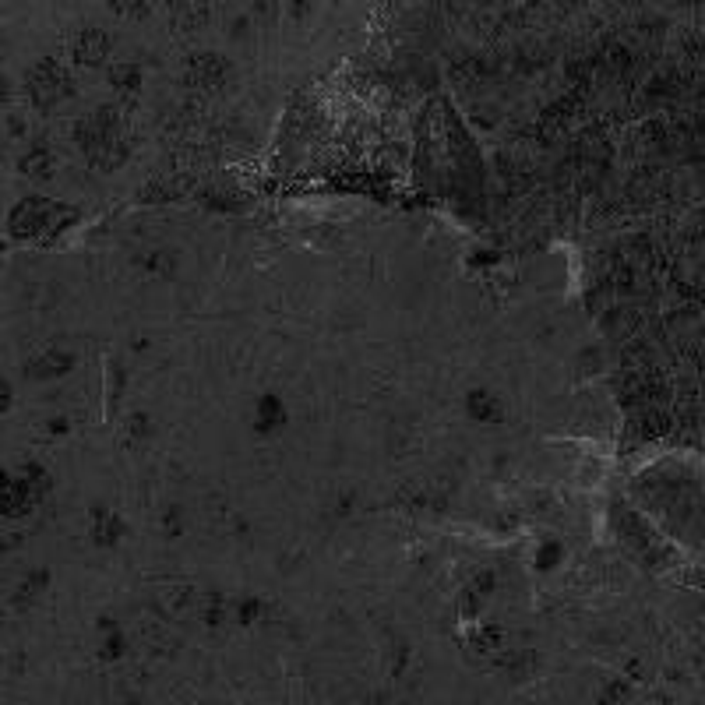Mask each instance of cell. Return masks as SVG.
I'll return each instance as SVG.
<instances>
[{
  "label": "cell",
  "mask_w": 705,
  "mask_h": 705,
  "mask_svg": "<svg viewBox=\"0 0 705 705\" xmlns=\"http://www.w3.org/2000/svg\"><path fill=\"white\" fill-rule=\"evenodd\" d=\"M67 92H71V78H67V71L57 64V60H43V64H36V71H32V78H29L32 103L50 110V106H57Z\"/></svg>",
  "instance_id": "1"
},
{
  "label": "cell",
  "mask_w": 705,
  "mask_h": 705,
  "mask_svg": "<svg viewBox=\"0 0 705 705\" xmlns=\"http://www.w3.org/2000/svg\"><path fill=\"white\" fill-rule=\"evenodd\" d=\"M8 385H4V381H0V409H4V406H8Z\"/></svg>",
  "instance_id": "4"
},
{
  "label": "cell",
  "mask_w": 705,
  "mask_h": 705,
  "mask_svg": "<svg viewBox=\"0 0 705 705\" xmlns=\"http://www.w3.org/2000/svg\"><path fill=\"white\" fill-rule=\"evenodd\" d=\"M106 50H110V36L103 29H85L75 39V60H82V64H99Z\"/></svg>",
  "instance_id": "3"
},
{
  "label": "cell",
  "mask_w": 705,
  "mask_h": 705,
  "mask_svg": "<svg viewBox=\"0 0 705 705\" xmlns=\"http://www.w3.org/2000/svg\"><path fill=\"white\" fill-rule=\"evenodd\" d=\"M50 216H57V208L43 198H29L11 212V230L18 237H36L43 226H50Z\"/></svg>",
  "instance_id": "2"
}]
</instances>
